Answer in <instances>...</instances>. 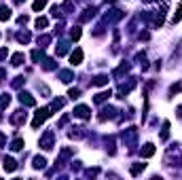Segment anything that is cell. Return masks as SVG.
I'll return each mask as SVG.
<instances>
[{
	"label": "cell",
	"instance_id": "obj_3",
	"mask_svg": "<svg viewBox=\"0 0 182 180\" xmlns=\"http://www.w3.org/2000/svg\"><path fill=\"white\" fill-rule=\"evenodd\" d=\"M74 117H81V119H87L89 117V108L87 106H78L74 110Z\"/></svg>",
	"mask_w": 182,
	"mask_h": 180
},
{
	"label": "cell",
	"instance_id": "obj_14",
	"mask_svg": "<svg viewBox=\"0 0 182 180\" xmlns=\"http://www.w3.org/2000/svg\"><path fill=\"white\" fill-rule=\"evenodd\" d=\"M68 96L72 97V100H76V97H81V89H70V91H68Z\"/></svg>",
	"mask_w": 182,
	"mask_h": 180
},
{
	"label": "cell",
	"instance_id": "obj_8",
	"mask_svg": "<svg viewBox=\"0 0 182 180\" xmlns=\"http://www.w3.org/2000/svg\"><path fill=\"white\" fill-rule=\"evenodd\" d=\"M106 97H110V91H102V93H97V96H95V104H100V102H104Z\"/></svg>",
	"mask_w": 182,
	"mask_h": 180
},
{
	"label": "cell",
	"instance_id": "obj_15",
	"mask_svg": "<svg viewBox=\"0 0 182 180\" xmlns=\"http://www.w3.org/2000/svg\"><path fill=\"white\" fill-rule=\"evenodd\" d=\"M45 25H47V19H45V17H38V19H36V28H40V30H42Z\"/></svg>",
	"mask_w": 182,
	"mask_h": 180
},
{
	"label": "cell",
	"instance_id": "obj_17",
	"mask_svg": "<svg viewBox=\"0 0 182 180\" xmlns=\"http://www.w3.org/2000/svg\"><path fill=\"white\" fill-rule=\"evenodd\" d=\"M9 102H11V97H9V96H2V97H0V108H2V106H7Z\"/></svg>",
	"mask_w": 182,
	"mask_h": 180
},
{
	"label": "cell",
	"instance_id": "obj_6",
	"mask_svg": "<svg viewBox=\"0 0 182 180\" xmlns=\"http://www.w3.org/2000/svg\"><path fill=\"white\" fill-rule=\"evenodd\" d=\"M11 17V9L9 7H0V19L4 21V19H9Z\"/></svg>",
	"mask_w": 182,
	"mask_h": 180
},
{
	"label": "cell",
	"instance_id": "obj_12",
	"mask_svg": "<svg viewBox=\"0 0 182 180\" xmlns=\"http://www.w3.org/2000/svg\"><path fill=\"white\" fill-rule=\"evenodd\" d=\"M11 148L13 151H21V148H24V140H15V142L11 144Z\"/></svg>",
	"mask_w": 182,
	"mask_h": 180
},
{
	"label": "cell",
	"instance_id": "obj_5",
	"mask_svg": "<svg viewBox=\"0 0 182 180\" xmlns=\"http://www.w3.org/2000/svg\"><path fill=\"white\" fill-rule=\"evenodd\" d=\"M19 100H21L24 104H28V106H34V97L30 96V93H21V96H19Z\"/></svg>",
	"mask_w": 182,
	"mask_h": 180
},
{
	"label": "cell",
	"instance_id": "obj_11",
	"mask_svg": "<svg viewBox=\"0 0 182 180\" xmlns=\"http://www.w3.org/2000/svg\"><path fill=\"white\" fill-rule=\"evenodd\" d=\"M45 4H47V0H34V7H32V9H34V11H40Z\"/></svg>",
	"mask_w": 182,
	"mask_h": 180
},
{
	"label": "cell",
	"instance_id": "obj_13",
	"mask_svg": "<svg viewBox=\"0 0 182 180\" xmlns=\"http://www.w3.org/2000/svg\"><path fill=\"white\" fill-rule=\"evenodd\" d=\"M45 163H47V161H45V159H40V157H36V159H34V168H45Z\"/></svg>",
	"mask_w": 182,
	"mask_h": 180
},
{
	"label": "cell",
	"instance_id": "obj_21",
	"mask_svg": "<svg viewBox=\"0 0 182 180\" xmlns=\"http://www.w3.org/2000/svg\"><path fill=\"white\" fill-rule=\"evenodd\" d=\"M15 2H21V0H15Z\"/></svg>",
	"mask_w": 182,
	"mask_h": 180
},
{
	"label": "cell",
	"instance_id": "obj_4",
	"mask_svg": "<svg viewBox=\"0 0 182 180\" xmlns=\"http://www.w3.org/2000/svg\"><path fill=\"white\" fill-rule=\"evenodd\" d=\"M155 155V146L153 144H144V148H142V157H150Z\"/></svg>",
	"mask_w": 182,
	"mask_h": 180
},
{
	"label": "cell",
	"instance_id": "obj_20",
	"mask_svg": "<svg viewBox=\"0 0 182 180\" xmlns=\"http://www.w3.org/2000/svg\"><path fill=\"white\" fill-rule=\"evenodd\" d=\"M2 76H4V70H0V79H2Z\"/></svg>",
	"mask_w": 182,
	"mask_h": 180
},
{
	"label": "cell",
	"instance_id": "obj_1",
	"mask_svg": "<svg viewBox=\"0 0 182 180\" xmlns=\"http://www.w3.org/2000/svg\"><path fill=\"white\" fill-rule=\"evenodd\" d=\"M49 115H51V110H49V108H42V110H38L36 117H34V121H32V127H38V125H40L42 121L47 119Z\"/></svg>",
	"mask_w": 182,
	"mask_h": 180
},
{
	"label": "cell",
	"instance_id": "obj_16",
	"mask_svg": "<svg viewBox=\"0 0 182 180\" xmlns=\"http://www.w3.org/2000/svg\"><path fill=\"white\" fill-rule=\"evenodd\" d=\"M180 19H182V4L178 7V11H176V15H174V24H176V21H180Z\"/></svg>",
	"mask_w": 182,
	"mask_h": 180
},
{
	"label": "cell",
	"instance_id": "obj_2",
	"mask_svg": "<svg viewBox=\"0 0 182 180\" xmlns=\"http://www.w3.org/2000/svg\"><path fill=\"white\" fill-rule=\"evenodd\" d=\"M81 60H83V51H81V49H76L72 55H70V64H72V66H78Z\"/></svg>",
	"mask_w": 182,
	"mask_h": 180
},
{
	"label": "cell",
	"instance_id": "obj_7",
	"mask_svg": "<svg viewBox=\"0 0 182 180\" xmlns=\"http://www.w3.org/2000/svg\"><path fill=\"white\" fill-rule=\"evenodd\" d=\"M2 165H4V169H7V172H13V169L17 168V165H15V161H13V159H4V163H2Z\"/></svg>",
	"mask_w": 182,
	"mask_h": 180
},
{
	"label": "cell",
	"instance_id": "obj_19",
	"mask_svg": "<svg viewBox=\"0 0 182 180\" xmlns=\"http://www.w3.org/2000/svg\"><path fill=\"white\" fill-rule=\"evenodd\" d=\"M40 57H42V53H40V51H32V60H40Z\"/></svg>",
	"mask_w": 182,
	"mask_h": 180
},
{
	"label": "cell",
	"instance_id": "obj_18",
	"mask_svg": "<svg viewBox=\"0 0 182 180\" xmlns=\"http://www.w3.org/2000/svg\"><path fill=\"white\" fill-rule=\"evenodd\" d=\"M70 36H72L74 40H76V38H78V36H81V30H78V28H74L72 32H70Z\"/></svg>",
	"mask_w": 182,
	"mask_h": 180
},
{
	"label": "cell",
	"instance_id": "obj_10",
	"mask_svg": "<svg viewBox=\"0 0 182 180\" xmlns=\"http://www.w3.org/2000/svg\"><path fill=\"white\" fill-rule=\"evenodd\" d=\"M93 83H95V85H106V83H108V76H106V74H100Z\"/></svg>",
	"mask_w": 182,
	"mask_h": 180
},
{
	"label": "cell",
	"instance_id": "obj_9",
	"mask_svg": "<svg viewBox=\"0 0 182 180\" xmlns=\"http://www.w3.org/2000/svg\"><path fill=\"white\" fill-rule=\"evenodd\" d=\"M19 64H24V55L21 53H15L13 55V66H19Z\"/></svg>",
	"mask_w": 182,
	"mask_h": 180
}]
</instances>
